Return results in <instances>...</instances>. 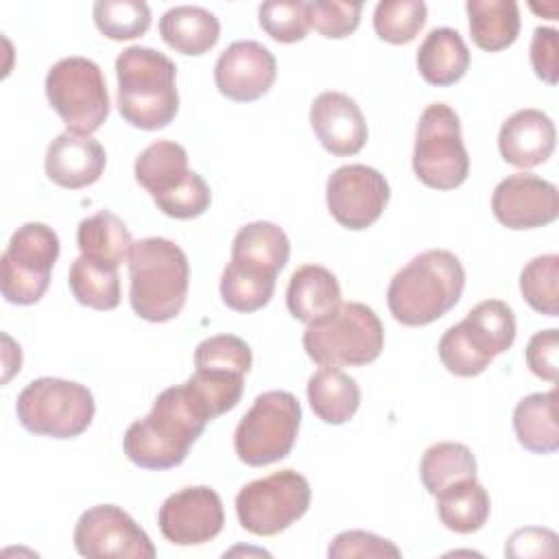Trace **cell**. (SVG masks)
I'll use <instances>...</instances> for the list:
<instances>
[{"label":"cell","instance_id":"1","mask_svg":"<svg viewBox=\"0 0 559 559\" xmlns=\"http://www.w3.org/2000/svg\"><path fill=\"white\" fill-rule=\"evenodd\" d=\"M212 419L207 402L186 380L164 389L155 397L151 413L127 428L122 450L133 465L144 469L177 467Z\"/></svg>","mask_w":559,"mask_h":559},{"label":"cell","instance_id":"2","mask_svg":"<svg viewBox=\"0 0 559 559\" xmlns=\"http://www.w3.org/2000/svg\"><path fill=\"white\" fill-rule=\"evenodd\" d=\"M465 288V269L448 249H428L400 269L386 288V304L402 325H428L452 310Z\"/></svg>","mask_w":559,"mask_h":559},{"label":"cell","instance_id":"3","mask_svg":"<svg viewBox=\"0 0 559 559\" xmlns=\"http://www.w3.org/2000/svg\"><path fill=\"white\" fill-rule=\"evenodd\" d=\"M129 301L151 323L175 319L188 297L190 264L183 249L159 236L142 238L129 251Z\"/></svg>","mask_w":559,"mask_h":559},{"label":"cell","instance_id":"4","mask_svg":"<svg viewBox=\"0 0 559 559\" xmlns=\"http://www.w3.org/2000/svg\"><path fill=\"white\" fill-rule=\"evenodd\" d=\"M118 111L138 129L168 127L179 111L177 66L159 50L129 46L116 59Z\"/></svg>","mask_w":559,"mask_h":559},{"label":"cell","instance_id":"5","mask_svg":"<svg viewBox=\"0 0 559 559\" xmlns=\"http://www.w3.org/2000/svg\"><path fill=\"white\" fill-rule=\"evenodd\" d=\"M515 341V314L502 299L476 304L463 321L448 328L439 338L443 367L459 378L483 373L491 360Z\"/></svg>","mask_w":559,"mask_h":559},{"label":"cell","instance_id":"6","mask_svg":"<svg viewBox=\"0 0 559 559\" xmlns=\"http://www.w3.org/2000/svg\"><path fill=\"white\" fill-rule=\"evenodd\" d=\"M308 358L321 367H362L384 347V328L373 308L345 301L321 321L308 323L301 336Z\"/></svg>","mask_w":559,"mask_h":559},{"label":"cell","instance_id":"7","mask_svg":"<svg viewBox=\"0 0 559 559\" xmlns=\"http://www.w3.org/2000/svg\"><path fill=\"white\" fill-rule=\"evenodd\" d=\"M20 424L41 437L74 439L94 419L92 391L63 378H37L28 382L15 402Z\"/></svg>","mask_w":559,"mask_h":559},{"label":"cell","instance_id":"8","mask_svg":"<svg viewBox=\"0 0 559 559\" xmlns=\"http://www.w3.org/2000/svg\"><path fill=\"white\" fill-rule=\"evenodd\" d=\"M301 426L299 400L288 391L260 393L234 432V450L245 465L264 467L290 454Z\"/></svg>","mask_w":559,"mask_h":559},{"label":"cell","instance_id":"9","mask_svg":"<svg viewBox=\"0 0 559 559\" xmlns=\"http://www.w3.org/2000/svg\"><path fill=\"white\" fill-rule=\"evenodd\" d=\"M413 170L435 190H454L469 175V155L463 144L459 114L445 103L428 105L417 122Z\"/></svg>","mask_w":559,"mask_h":559},{"label":"cell","instance_id":"10","mask_svg":"<svg viewBox=\"0 0 559 559\" xmlns=\"http://www.w3.org/2000/svg\"><path fill=\"white\" fill-rule=\"evenodd\" d=\"M46 98L68 131L90 135L109 116L103 70L87 57L59 59L46 74Z\"/></svg>","mask_w":559,"mask_h":559},{"label":"cell","instance_id":"11","mask_svg":"<svg viewBox=\"0 0 559 559\" xmlns=\"http://www.w3.org/2000/svg\"><path fill=\"white\" fill-rule=\"evenodd\" d=\"M59 258V236L46 223L17 227L0 258L2 297L15 306L37 304L50 284Z\"/></svg>","mask_w":559,"mask_h":559},{"label":"cell","instance_id":"12","mask_svg":"<svg viewBox=\"0 0 559 559\" xmlns=\"http://www.w3.org/2000/svg\"><path fill=\"white\" fill-rule=\"evenodd\" d=\"M310 507V483L295 469H280L247 483L236 496V515L245 531L262 537L277 535Z\"/></svg>","mask_w":559,"mask_h":559},{"label":"cell","instance_id":"13","mask_svg":"<svg viewBox=\"0 0 559 559\" xmlns=\"http://www.w3.org/2000/svg\"><path fill=\"white\" fill-rule=\"evenodd\" d=\"M72 539L81 557L153 559L157 555L146 531L116 504H96L83 511Z\"/></svg>","mask_w":559,"mask_h":559},{"label":"cell","instance_id":"14","mask_svg":"<svg viewBox=\"0 0 559 559\" xmlns=\"http://www.w3.org/2000/svg\"><path fill=\"white\" fill-rule=\"evenodd\" d=\"M391 188L384 175L365 164H347L328 177L325 201L334 221L345 229H367L384 212Z\"/></svg>","mask_w":559,"mask_h":559},{"label":"cell","instance_id":"15","mask_svg":"<svg viewBox=\"0 0 559 559\" xmlns=\"http://www.w3.org/2000/svg\"><path fill=\"white\" fill-rule=\"evenodd\" d=\"M157 524L162 535L177 546L212 542L225 524L223 500L207 485L183 487L162 502Z\"/></svg>","mask_w":559,"mask_h":559},{"label":"cell","instance_id":"16","mask_svg":"<svg viewBox=\"0 0 559 559\" xmlns=\"http://www.w3.org/2000/svg\"><path fill=\"white\" fill-rule=\"evenodd\" d=\"M491 212L509 229L544 227L559 216L557 186L533 173L509 175L493 188Z\"/></svg>","mask_w":559,"mask_h":559},{"label":"cell","instance_id":"17","mask_svg":"<svg viewBox=\"0 0 559 559\" xmlns=\"http://www.w3.org/2000/svg\"><path fill=\"white\" fill-rule=\"evenodd\" d=\"M277 74L273 52L253 39L229 44L216 59L214 83L218 92L236 103H251L264 96Z\"/></svg>","mask_w":559,"mask_h":559},{"label":"cell","instance_id":"18","mask_svg":"<svg viewBox=\"0 0 559 559\" xmlns=\"http://www.w3.org/2000/svg\"><path fill=\"white\" fill-rule=\"evenodd\" d=\"M310 127L321 146L336 155H356L369 135L367 120L354 98L343 92H321L310 105Z\"/></svg>","mask_w":559,"mask_h":559},{"label":"cell","instance_id":"19","mask_svg":"<svg viewBox=\"0 0 559 559\" xmlns=\"http://www.w3.org/2000/svg\"><path fill=\"white\" fill-rule=\"evenodd\" d=\"M107 164L105 148L92 135L66 131L57 135L46 151L44 168L52 183L81 190L100 179Z\"/></svg>","mask_w":559,"mask_h":559},{"label":"cell","instance_id":"20","mask_svg":"<svg viewBox=\"0 0 559 559\" xmlns=\"http://www.w3.org/2000/svg\"><path fill=\"white\" fill-rule=\"evenodd\" d=\"M557 131L548 114L542 109H520L511 114L498 133V148L507 164L533 168L544 164L555 151Z\"/></svg>","mask_w":559,"mask_h":559},{"label":"cell","instance_id":"21","mask_svg":"<svg viewBox=\"0 0 559 559\" xmlns=\"http://www.w3.org/2000/svg\"><path fill=\"white\" fill-rule=\"evenodd\" d=\"M288 312L304 323L321 321L341 306V286L332 271L321 264L299 266L286 288Z\"/></svg>","mask_w":559,"mask_h":559},{"label":"cell","instance_id":"22","mask_svg":"<svg viewBox=\"0 0 559 559\" xmlns=\"http://www.w3.org/2000/svg\"><path fill=\"white\" fill-rule=\"evenodd\" d=\"M417 68L430 85H454L469 68V48L456 28H432L417 50Z\"/></svg>","mask_w":559,"mask_h":559},{"label":"cell","instance_id":"23","mask_svg":"<svg viewBox=\"0 0 559 559\" xmlns=\"http://www.w3.org/2000/svg\"><path fill=\"white\" fill-rule=\"evenodd\" d=\"M159 35L175 52L199 57L216 46L221 22L203 7L179 4L159 17Z\"/></svg>","mask_w":559,"mask_h":559},{"label":"cell","instance_id":"24","mask_svg":"<svg viewBox=\"0 0 559 559\" xmlns=\"http://www.w3.org/2000/svg\"><path fill=\"white\" fill-rule=\"evenodd\" d=\"M308 402L312 413L332 426L349 421L360 406L358 382L338 367H321L308 380Z\"/></svg>","mask_w":559,"mask_h":559},{"label":"cell","instance_id":"25","mask_svg":"<svg viewBox=\"0 0 559 559\" xmlns=\"http://www.w3.org/2000/svg\"><path fill=\"white\" fill-rule=\"evenodd\" d=\"M76 245L83 258L118 269L129 258L133 238L122 218L109 210H100L79 223Z\"/></svg>","mask_w":559,"mask_h":559},{"label":"cell","instance_id":"26","mask_svg":"<svg viewBox=\"0 0 559 559\" xmlns=\"http://www.w3.org/2000/svg\"><path fill=\"white\" fill-rule=\"evenodd\" d=\"M513 430L528 452L552 454L559 448L557 389L522 397L513 411Z\"/></svg>","mask_w":559,"mask_h":559},{"label":"cell","instance_id":"27","mask_svg":"<svg viewBox=\"0 0 559 559\" xmlns=\"http://www.w3.org/2000/svg\"><path fill=\"white\" fill-rule=\"evenodd\" d=\"M469 33L480 50L509 48L520 33V7L515 0H467Z\"/></svg>","mask_w":559,"mask_h":559},{"label":"cell","instance_id":"28","mask_svg":"<svg viewBox=\"0 0 559 559\" xmlns=\"http://www.w3.org/2000/svg\"><path fill=\"white\" fill-rule=\"evenodd\" d=\"M188 175V153L177 142L157 140L135 157V179L153 199L181 186Z\"/></svg>","mask_w":559,"mask_h":559},{"label":"cell","instance_id":"29","mask_svg":"<svg viewBox=\"0 0 559 559\" xmlns=\"http://www.w3.org/2000/svg\"><path fill=\"white\" fill-rule=\"evenodd\" d=\"M437 513L445 528L467 535L485 526L491 511V500L487 489L476 480H459L437 496Z\"/></svg>","mask_w":559,"mask_h":559},{"label":"cell","instance_id":"30","mask_svg":"<svg viewBox=\"0 0 559 559\" xmlns=\"http://www.w3.org/2000/svg\"><path fill=\"white\" fill-rule=\"evenodd\" d=\"M277 273L249 262L229 260L221 275V297L236 312H255L264 308L275 290Z\"/></svg>","mask_w":559,"mask_h":559},{"label":"cell","instance_id":"31","mask_svg":"<svg viewBox=\"0 0 559 559\" xmlns=\"http://www.w3.org/2000/svg\"><path fill=\"white\" fill-rule=\"evenodd\" d=\"M290 255V242L282 227L269 221H253L240 227L231 242V258L280 273Z\"/></svg>","mask_w":559,"mask_h":559},{"label":"cell","instance_id":"32","mask_svg":"<svg viewBox=\"0 0 559 559\" xmlns=\"http://www.w3.org/2000/svg\"><path fill=\"white\" fill-rule=\"evenodd\" d=\"M419 476L430 496H437L445 487L476 478V459L472 450L456 441H439L430 445L419 463Z\"/></svg>","mask_w":559,"mask_h":559},{"label":"cell","instance_id":"33","mask_svg":"<svg viewBox=\"0 0 559 559\" xmlns=\"http://www.w3.org/2000/svg\"><path fill=\"white\" fill-rule=\"evenodd\" d=\"M68 284L74 299L94 310H114L122 297L118 269L103 266L83 255L72 262Z\"/></svg>","mask_w":559,"mask_h":559},{"label":"cell","instance_id":"34","mask_svg":"<svg viewBox=\"0 0 559 559\" xmlns=\"http://www.w3.org/2000/svg\"><path fill=\"white\" fill-rule=\"evenodd\" d=\"M520 290L526 304L548 317L559 314V255H537L520 273Z\"/></svg>","mask_w":559,"mask_h":559},{"label":"cell","instance_id":"35","mask_svg":"<svg viewBox=\"0 0 559 559\" xmlns=\"http://www.w3.org/2000/svg\"><path fill=\"white\" fill-rule=\"evenodd\" d=\"M92 15L96 28L114 41L140 37L151 26V9L142 0H98Z\"/></svg>","mask_w":559,"mask_h":559},{"label":"cell","instance_id":"36","mask_svg":"<svg viewBox=\"0 0 559 559\" xmlns=\"http://www.w3.org/2000/svg\"><path fill=\"white\" fill-rule=\"evenodd\" d=\"M426 15L421 0H382L373 11V31L389 44H408L424 28Z\"/></svg>","mask_w":559,"mask_h":559},{"label":"cell","instance_id":"37","mask_svg":"<svg viewBox=\"0 0 559 559\" xmlns=\"http://www.w3.org/2000/svg\"><path fill=\"white\" fill-rule=\"evenodd\" d=\"M262 31L282 44L301 41L308 35V4L301 0H269L258 9Z\"/></svg>","mask_w":559,"mask_h":559},{"label":"cell","instance_id":"38","mask_svg":"<svg viewBox=\"0 0 559 559\" xmlns=\"http://www.w3.org/2000/svg\"><path fill=\"white\" fill-rule=\"evenodd\" d=\"M253 356L251 347L234 334H216L201 341L194 349L197 369H221L247 376L251 369Z\"/></svg>","mask_w":559,"mask_h":559},{"label":"cell","instance_id":"39","mask_svg":"<svg viewBox=\"0 0 559 559\" xmlns=\"http://www.w3.org/2000/svg\"><path fill=\"white\" fill-rule=\"evenodd\" d=\"M308 4L310 26L323 37L343 39L352 35L360 24L362 4L360 2H338V0H312Z\"/></svg>","mask_w":559,"mask_h":559},{"label":"cell","instance_id":"40","mask_svg":"<svg viewBox=\"0 0 559 559\" xmlns=\"http://www.w3.org/2000/svg\"><path fill=\"white\" fill-rule=\"evenodd\" d=\"M153 201H155L157 210L164 212L166 216L188 221V218L201 216L210 207L212 192H210V186L205 183V179L199 173L190 170V175L186 177V181L181 186H177L168 194L157 197Z\"/></svg>","mask_w":559,"mask_h":559},{"label":"cell","instance_id":"41","mask_svg":"<svg viewBox=\"0 0 559 559\" xmlns=\"http://www.w3.org/2000/svg\"><path fill=\"white\" fill-rule=\"evenodd\" d=\"M330 559H345V557H402L400 548L369 531H343L338 533L330 548H328Z\"/></svg>","mask_w":559,"mask_h":559},{"label":"cell","instance_id":"42","mask_svg":"<svg viewBox=\"0 0 559 559\" xmlns=\"http://www.w3.org/2000/svg\"><path fill=\"white\" fill-rule=\"evenodd\" d=\"M526 365L528 369L548 382H557V371H559V332L555 328L550 330H539L528 338L526 345Z\"/></svg>","mask_w":559,"mask_h":559},{"label":"cell","instance_id":"43","mask_svg":"<svg viewBox=\"0 0 559 559\" xmlns=\"http://www.w3.org/2000/svg\"><path fill=\"white\" fill-rule=\"evenodd\" d=\"M507 557H552L557 555V533L550 528H520L515 531L507 546H504Z\"/></svg>","mask_w":559,"mask_h":559},{"label":"cell","instance_id":"44","mask_svg":"<svg viewBox=\"0 0 559 559\" xmlns=\"http://www.w3.org/2000/svg\"><path fill=\"white\" fill-rule=\"evenodd\" d=\"M557 37L559 33L548 26H537L531 39V66L535 74L548 85L557 83Z\"/></svg>","mask_w":559,"mask_h":559}]
</instances>
